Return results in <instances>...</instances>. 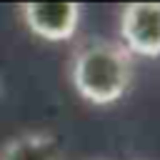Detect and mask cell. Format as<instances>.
Masks as SVG:
<instances>
[{"mask_svg":"<svg viewBox=\"0 0 160 160\" xmlns=\"http://www.w3.org/2000/svg\"><path fill=\"white\" fill-rule=\"evenodd\" d=\"M118 22V42L132 58H160V2H128Z\"/></svg>","mask_w":160,"mask_h":160,"instance_id":"obj_2","label":"cell"},{"mask_svg":"<svg viewBox=\"0 0 160 160\" xmlns=\"http://www.w3.org/2000/svg\"><path fill=\"white\" fill-rule=\"evenodd\" d=\"M25 28L48 42L72 40L82 18L78 2H22L18 8Z\"/></svg>","mask_w":160,"mask_h":160,"instance_id":"obj_3","label":"cell"},{"mask_svg":"<svg viewBox=\"0 0 160 160\" xmlns=\"http://www.w3.org/2000/svg\"><path fill=\"white\" fill-rule=\"evenodd\" d=\"M0 160H62L60 145L52 132L48 130H28L10 138L2 150Z\"/></svg>","mask_w":160,"mask_h":160,"instance_id":"obj_4","label":"cell"},{"mask_svg":"<svg viewBox=\"0 0 160 160\" xmlns=\"http://www.w3.org/2000/svg\"><path fill=\"white\" fill-rule=\"evenodd\" d=\"M70 82L90 105H112L122 100L135 78V58L110 38H85L70 55Z\"/></svg>","mask_w":160,"mask_h":160,"instance_id":"obj_1","label":"cell"}]
</instances>
